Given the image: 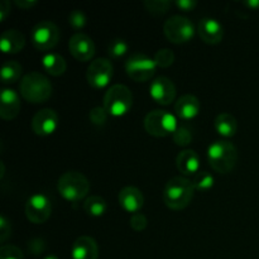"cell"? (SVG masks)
I'll return each instance as SVG.
<instances>
[{
	"label": "cell",
	"mask_w": 259,
	"mask_h": 259,
	"mask_svg": "<svg viewBox=\"0 0 259 259\" xmlns=\"http://www.w3.org/2000/svg\"><path fill=\"white\" fill-rule=\"evenodd\" d=\"M195 187L186 177H174L166 184L163 190V202L171 210H182L194 199Z\"/></svg>",
	"instance_id": "cell-1"
},
{
	"label": "cell",
	"mask_w": 259,
	"mask_h": 259,
	"mask_svg": "<svg viewBox=\"0 0 259 259\" xmlns=\"http://www.w3.org/2000/svg\"><path fill=\"white\" fill-rule=\"evenodd\" d=\"M207 161L212 169L219 174H229L238 162V149L229 141H215L207 149Z\"/></svg>",
	"instance_id": "cell-2"
},
{
	"label": "cell",
	"mask_w": 259,
	"mask_h": 259,
	"mask_svg": "<svg viewBox=\"0 0 259 259\" xmlns=\"http://www.w3.org/2000/svg\"><path fill=\"white\" fill-rule=\"evenodd\" d=\"M20 95L32 104L46 103L52 95V83L40 72H29L23 76L19 85Z\"/></svg>",
	"instance_id": "cell-3"
},
{
	"label": "cell",
	"mask_w": 259,
	"mask_h": 259,
	"mask_svg": "<svg viewBox=\"0 0 259 259\" xmlns=\"http://www.w3.org/2000/svg\"><path fill=\"white\" fill-rule=\"evenodd\" d=\"M57 191L67 201L77 202L88 196L90 182L81 172L68 171L58 179Z\"/></svg>",
	"instance_id": "cell-4"
},
{
	"label": "cell",
	"mask_w": 259,
	"mask_h": 259,
	"mask_svg": "<svg viewBox=\"0 0 259 259\" xmlns=\"http://www.w3.org/2000/svg\"><path fill=\"white\" fill-rule=\"evenodd\" d=\"M133 105V94L128 86L115 83L105 93L104 108L111 116H123L131 110Z\"/></svg>",
	"instance_id": "cell-5"
},
{
	"label": "cell",
	"mask_w": 259,
	"mask_h": 259,
	"mask_svg": "<svg viewBox=\"0 0 259 259\" xmlns=\"http://www.w3.org/2000/svg\"><path fill=\"white\" fill-rule=\"evenodd\" d=\"M177 126H179L177 118L167 110L156 109L149 111L144 118V128L147 133L157 138H163L169 134H174Z\"/></svg>",
	"instance_id": "cell-6"
},
{
	"label": "cell",
	"mask_w": 259,
	"mask_h": 259,
	"mask_svg": "<svg viewBox=\"0 0 259 259\" xmlns=\"http://www.w3.org/2000/svg\"><path fill=\"white\" fill-rule=\"evenodd\" d=\"M163 32L169 42L175 45H182L190 42L194 38L196 30L194 23L189 18L182 15H172L164 22Z\"/></svg>",
	"instance_id": "cell-7"
},
{
	"label": "cell",
	"mask_w": 259,
	"mask_h": 259,
	"mask_svg": "<svg viewBox=\"0 0 259 259\" xmlns=\"http://www.w3.org/2000/svg\"><path fill=\"white\" fill-rule=\"evenodd\" d=\"M157 65L154 58L148 57L147 55L141 52L133 53L128 60L125 61V71L132 80L137 82H144L152 78L156 73Z\"/></svg>",
	"instance_id": "cell-8"
},
{
	"label": "cell",
	"mask_w": 259,
	"mask_h": 259,
	"mask_svg": "<svg viewBox=\"0 0 259 259\" xmlns=\"http://www.w3.org/2000/svg\"><path fill=\"white\" fill-rule=\"evenodd\" d=\"M30 39L39 51H48L56 47L60 40V29L51 20H42L32 28Z\"/></svg>",
	"instance_id": "cell-9"
},
{
	"label": "cell",
	"mask_w": 259,
	"mask_h": 259,
	"mask_svg": "<svg viewBox=\"0 0 259 259\" xmlns=\"http://www.w3.org/2000/svg\"><path fill=\"white\" fill-rule=\"evenodd\" d=\"M114 75L113 63L108 58H96L91 61L86 72V78L91 88L104 89L110 83Z\"/></svg>",
	"instance_id": "cell-10"
},
{
	"label": "cell",
	"mask_w": 259,
	"mask_h": 259,
	"mask_svg": "<svg viewBox=\"0 0 259 259\" xmlns=\"http://www.w3.org/2000/svg\"><path fill=\"white\" fill-rule=\"evenodd\" d=\"M52 214V202L45 194H34L27 200L25 215L33 224H43Z\"/></svg>",
	"instance_id": "cell-11"
},
{
	"label": "cell",
	"mask_w": 259,
	"mask_h": 259,
	"mask_svg": "<svg viewBox=\"0 0 259 259\" xmlns=\"http://www.w3.org/2000/svg\"><path fill=\"white\" fill-rule=\"evenodd\" d=\"M149 95L159 105H169L176 99V86L171 78L159 76L152 81L149 86Z\"/></svg>",
	"instance_id": "cell-12"
},
{
	"label": "cell",
	"mask_w": 259,
	"mask_h": 259,
	"mask_svg": "<svg viewBox=\"0 0 259 259\" xmlns=\"http://www.w3.org/2000/svg\"><path fill=\"white\" fill-rule=\"evenodd\" d=\"M60 119L53 109H42L32 119V129L37 136L46 137L55 133L58 128Z\"/></svg>",
	"instance_id": "cell-13"
},
{
	"label": "cell",
	"mask_w": 259,
	"mask_h": 259,
	"mask_svg": "<svg viewBox=\"0 0 259 259\" xmlns=\"http://www.w3.org/2000/svg\"><path fill=\"white\" fill-rule=\"evenodd\" d=\"M68 50L71 55L81 62L90 61L95 55V45L89 35L83 33H76L68 40Z\"/></svg>",
	"instance_id": "cell-14"
},
{
	"label": "cell",
	"mask_w": 259,
	"mask_h": 259,
	"mask_svg": "<svg viewBox=\"0 0 259 259\" xmlns=\"http://www.w3.org/2000/svg\"><path fill=\"white\" fill-rule=\"evenodd\" d=\"M200 38L207 45H218L224 37V27L214 18H202L197 25Z\"/></svg>",
	"instance_id": "cell-15"
},
{
	"label": "cell",
	"mask_w": 259,
	"mask_h": 259,
	"mask_svg": "<svg viewBox=\"0 0 259 259\" xmlns=\"http://www.w3.org/2000/svg\"><path fill=\"white\" fill-rule=\"evenodd\" d=\"M20 98L19 94L13 89H3L0 94V116L4 120H12L19 114Z\"/></svg>",
	"instance_id": "cell-16"
},
{
	"label": "cell",
	"mask_w": 259,
	"mask_h": 259,
	"mask_svg": "<svg viewBox=\"0 0 259 259\" xmlns=\"http://www.w3.org/2000/svg\"><path fill=\"white\" fill-rule=\"evenodd\" d=\"M118 200L121 209L126 212H131L132 215L139 212L144 205L143 194L141 190L134 186H126L121 189L118 195Z\"/></svg>",
	"instance_id": "cell-17"
},
{
	"label": "cell",
	"mask_w": 259,
	"mask_h": 259,
	"mask_svg": "<svg viewBox=\"0 0 259 259\" xmlns=\"http://www.w3.org/2000/svg\"><path fill=\"white\" fill-rule=\"evenodd\" d=\"M72 259H98L99 247L95 239L88 235L77 238L71 248Z\"/></svg>",
	"instance_id": "cell-18"
},
{
	"label": "cell",
	"mask_w": 259,
	"mask_h": 259,
	"mask_svg": "<svg viewBox=\"0 0 259 259\" xmlns=\"http://www.w3.org/2000/svg\"><path fill=\"white\" fill-rule=\"evenodd\" d=\"M200 108L201 105H200L199 99L191 94H186L176 101L175 111H176L177 118H180L181 120H191L199 115Z\"/></svg>",
	"instance_id": "cell-19"
},
{
	"label": "cell",
	"mask_w": 259,
	"mask_h": 259,
	"mask_svg": "<svg viewBox=\"0 0 259 259\" xmlns=\"http://www.w3.org/2000/svg\"><path fill=\"white\" fill-rule=\"evenodd\" d=\"M25 46V37L22 32L17 29L5 30L0 38V48L4 53L15 55L20 52Z\"/></svg>",
	"instance_id": "cell-20"
},
{
	"label": "cell",
	"mask_w": 259,
	"mask_h": 259,
	"mask_svg": "<svg viewBox=\"0 0 259 259\" xmlns=\"http://www.w3.org/2000/svg\"><path fill=\"white\" fill-rule=\"evenodd\" d=\"M176 166L179 171L185 176L199 174L200 169V158L199 154L192 149H185L180 152L176 158Z\"/></svg>",
	"instance_id": "cell-21"
},
{
	"label": "cell",
	"mask_w": 259,
	"mask_h": 259,
	"mask_svg": "<svg viewBox=\"0 0 259 259\" xmlns=\"http://www.w3.org/2000/svg\"><path fill=\"white\" fill-rule=\"evenodd\" d=\"M214 128L218 134L224 138H230L234 137L238 131V123L234 115L229 113H222L215 118Z\"/></svg>",
	"instance_id": "cell-22"
},
{
	"label": "cell",
	"mask_w": 259,
	"mask_h": 259,
	"mask_svg": "<svg viewBox=\"0 0 259 259\" xmlns=\"http://www.w3.org/2000/svg\"><path fill=\"white\" fill-rule=\"evenodd\" d=\"M42 65L46 72L50 73L51 76H56V77L63 75L66 72V68H67L65 58L55 52L46 53L42 58Z\"/></svg>",
	"instance_id": "cell-23"
},
{
	"label": "cell",
	"mask_w": 259,
	"mask_h": 259,
	"mask_svg": "<svg viewBox=\"0 0 259 259\" xmlns=\"http://www.w3.org/2000/svg\"><path fill=\"white\" fill-rule=\"evenodd\" d=\"M83 210L89 217L99 218L103 217L108 210V204H106L105 199L98 195H91L83 202Z\"/></svg>",
	"instance_id": "cell-24"
},
{
	"label": "cell",
	"mask_w": 259,
	"mask_h": 259,
	"mask_svg": "<svg viewBox=\"0 0 259 259\" xmlns=\"http://www.w3.org/2000/svg\"><path fill=\"white\" fill-rule=\"evenodd\" d=\"M23 72V67L19 62L17 61H7L3 65L2 71H0V76H2V82L4 85L8 83L17 82L20 78Z\"/></svg>",
	"instance_id": "cell-25"
},
{
	"label": "cell",
	"mask_w": 259,
	"mask_h": 259,
	"mask_svg": "<svg viewBox=\"0 0 259 259\" xmlns=\"http://www.w3.org/2000/svg\"><path fill=\"white\" fill-rule=\"evenodd\" d=\"M214 181H215L214 177H212V175L210 174V172L200 171L199 174H196L192 184H194L195 190L204 192V191H209L210 189L214 187Z\"/></svg>",
	"instance_id": "cell-26"
},
{
	"label": "cell",
	"mask_w": 259,
	"mask_h": 259,
	"mask_svg": "<svg viewBox=\"0 0 259 259\" xmlns=\"http://www.w3.org/2000/svg\"><path fill=\"white\" fill-rule=\"evenodd\" d=\"M144 7L153 15H163L171 7L169 0H144Z\"/></svg>",
	"instance_id": "cell-27"
},
{
	"label": "cell",
	"mask_w": 259,
	"mask_h": 259,
	"mask_svg": "<svg viewBox=\"0 0 259 259\" xmlns=\"http://www.w3.org/2000/svg\"><path fill=\"white\" fill-rule=\"evenodd\" d=\"M172 139L180 147H187L192 142V132L189 126L179 125L175 133L172 134Z\"/></svg>",
	"instance_id": "cell-28"
},
{
	"label": "cell",
	"mask_w": 259,
	"mask_h": 259,
	"mask_svg": "<svg viewBox=\"0 0 259 259\" xmlns=\"http://www.w3.org/2000/svg\"><path fill=\"white\" fill-rule=\"evenodd\" d=\"M128 43L124 39H121V38H116V39L111 40V42L109 43L108 53L111 58H120L128 52Z\"/></svg>",
	"instance_id": "cell-29"
},
{
	"label": "cell",
	"mask_w": 259,
	"mask_h": 259,
	"mask_svg": "<svg viewBox=\"0 0 259 259\" xmlns=\"http://www.w3.org/2000/svg\"><path fill=\"white\" fill-rule=\"evenodd\" d=\"M154 62H156L157 67H169L175 62V53L168 48H162V50L157 51L154 55Z\"/></svg>",
	"instance_id": "cell-30"
},
{
	"label": "cell",
	"mask_w": 259,
	"mask_h": 259,
	"mask_svg": "<svg viewBox=\"0 0 259 259\" xmlns=\"http://www.w3.org/2000/svg\"><path fill=\"white\" fill-rule=\"evenodd\" d=\"M108 111L105 110L104 106H95L90 110L89 113V119H90L91 123L96 126H103L105 125L106 120H108Z\"/></svg>",
	"instance_id": "cell-31"
},
{
	"label": "cell",
	"mask_w": 259,
	"mask_h": 259,
	"mask_svg": "<svg viewBox=\"0 0 259 259\" xmlns=\"http://www.w3.org/2000/svg\"><path fill=\"white\" fill-rule=\"evenodd\" d=\"M68 23L73 29H81L88 23V18H86L85 13L80 9H75L68 14Z\"/></svg>",
	"instance_id": "cell-32"
},
{
	"label": "cell",
	"mask_w": 259,
	"mask_h": 259,
	"mask_svg": "<svg viewBox=\"0 0 259 259\" xmlns=\"http://www.w3.org/2000/svg\"><path fill=\"white\" fill-rule=\"evenodd\" d=\"M0 259H24V255L18 247L7 244L0 248Z\"/></svg>",
	"instance_id": "cell-33"
},
{
	"label": "cell",
	"mask_w": 259,
	"mask_h": 259,
	"mask_svg": "<svg viewBox=\"0 0 259 259\" xmlns=\"http://www.w3.org/2000/svg\"><path fill=\"white\" fill-rule=\"evenodd\" d=\"M131 227L132 229L136 230V232H142L147 228V224H148V220H147L146 215L142 214V212H136L131 217Z\"/></svg>",
	"instance_id": "cell-34"
},
{
	"label": "cell",
	"mask_w": 259,
	"mask_h": 259,
	"mask_svg": "<svg viewBox=\"0 0 259 259\" xmlns=\"http://www.w3.org/2000/svg\"><path fill=\"white\" fill-rule=\"evenodd\" d=\"M10 234H12V224L4 215H2L0 217V242H7Z\"/></svg>",
	"instance_id": "cell-35"
},
{
	"label": "cell",
	"mask_w": 259,
	"mask_h": 259,
	"mask_svg": "<svg viewBox=\"0 0 259 259\" xmlns=\"http://www.w3.org/2000/svg\"><path fill=\"white\" fill-rule=\"evenodd\" d=\"M28 250L34 255L42 254L46 250L45 240L40 239V238H34V239L29 240V242H28Z\"/></svg>",
	"instance_id": "cell-36"
},
{
	"label": "cell",
	"mask_w": 259,
	"mask_h": 259,
	"mask_svg": "<svg viewBox=\"0 0 259 259\" xmlns=\"http://www.w3.org/2000/svg\"><path fill=\"white\" fill-rule=\"evenodd\" d=\"M175 4H176L179 9L184 10V12H191V10L196 8L197 2L196 0H176Z\"/></svg>",
	"instance_id": "cell-37"
},
{
	"label": "cell",
	"mask_w": 259,
	"mask_h": 259,
	"mask_svg": "<svg viewBox=\"0 0 259 259\" xmlns=\"http://www.w3.org/2000/svg\"><path fill=\"white\" fill-rule=\"evenodd\" d=\"M10 13V3L8 0H2L0 2V22H4L5 18Z\"/></svg>",
	"instance_id": "cell-38"
},
{
	"label": "cell",
	"mask_w": 259,
	"mask_h": 259,
	"mask_svg": "<svg viewBox=\"0 0 259 259\" xmlns=\"http://www.w3.org/2000/svg\"><path fill=\"white\" fill-rule=\"evenodd\" d=\"M15 5H17L18 8H20V9H24V10H28V9H32L34 5H37V0H14Z\"/></svg>",
	"instance_id": "cell-39"
},
{
	"label": "cell",
	"mask_w": 259,
	"mask_h": 259,
	"mask_svg": "<svg viewBox=\"0 0 259 259\" xmlns=\"http://www.w3.org/2000/svg\"><path fill=\"white\" fill-rule=\"evenodd\" d=\"M243 4L247 8H249V9H259V0H247V2H244Z\"/></svg>",
	"instance_id": "cell-40"
},
{
	"label": "cell",
	"mask_w": 259,
	"mask_h": 259,
	"mask_svg": "<svg viewBox=\"0 0 259 259\" xmlns=\"http://www.w3.org/2000/svg\"><path fill=\"white\" fill-rule=\"evenodd\" d=\"M43 259H58V257H57V255H55V254H48V255H46V257Z\"/></svg>",
	"instance_id": "cell-41"
}]
</instances>
